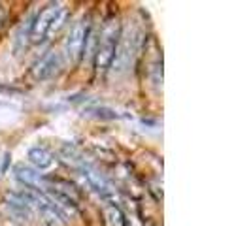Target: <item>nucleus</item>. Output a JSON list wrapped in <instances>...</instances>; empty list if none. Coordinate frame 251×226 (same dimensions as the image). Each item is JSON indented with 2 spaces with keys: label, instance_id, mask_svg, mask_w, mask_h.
<instances>
[{
  "label": "nucleus",
  "instance_id": "obj_1",
  "mask_svg": "<svg viewBox=\"0 0 251 226\" xmlns=\"http://www.w3.org/2000/svg\"><path fill=\"white\" fill-rule=\"evenodd\" d=\"M119 38H121V26L117 21H108V25H104L100 32V40L95 51V66L97 70H108L115 61V53L119 45Z\"/></svg>",
  "mask_w": 251,
  "mask_h": 226
},
{
  "label": "nucleus",
  "instance_id": "obj_2",
  "mask_svg": "<svg viewBox=\"0 0 251 226\" xmlns=\"http://www.w3.org/2000/svg\"><path fill=\"white\" fill-rule=\"evenodd\" d=\"M91 32H93V30H91V21H89V17L79 19V21L70 28V32H68V36H66V42H64V53H66V57H68L70 63H77V61L83 57V49H85V45H87V40Z\"/></svg>",
  "mask_w": 251,
  "mask_h": 226
},
{
  "label": "nucleus",
  "instance_id": "obj_3",
  "mask_svg": "<svg viewBox=\"0 0 251 226\" xmlns=\"http://www.w3.org/2000/svg\"><path fill=\"white\" fill-rule=\"evenodd\" d=\"M61 10H63L61 4H50V6H46L42 12L38 13L36 19L30 23V34H28V38H30L32 44H40L46 38H50L51 25H53L55 17L59 15Z\"/></svg>",
  "mask_w": 251,
  "mask_h": 226
},
{
  "label": "nucleus",
  "instance_id": "obj_4",
  "mask_svg": "<svg viewBox=\"0 0 251 226\" xmlns=\"http://www.w3.org/2000/svg\"><path fill=\"white\" fill-rule=\"evenodd\" d=\"M61 66H63V57H61V53H57V51H48L42 59L36 61L34 68H32V75H34V79L44 81V79H50V77H53V75L57 74V72L61 70Z\"/></svg>",
  "mask_w": 251,
  "mask_h": 226
},
{
  "label": "nucleus",
  "instance_id": "obj_5",
  "mask_svg": "<svg viewBox=\"0 0 251 226\" xmlns=\"http://www.w3.org/2000/svg\"><path fill=\"white\" fill-rule=\"evenodd\" d=\"M15 177H17V181L19 183H23L25 187H28L30 190H44L46 192V188H48V177H44L42 174H38L34 168H30V166H25V164H17L15 166Z\"/></svg>",
  "mask_w": 251,
  "mask_h": 226
},
{
  "label": "nucleus",
  "instance_id": "obj_6",
  "mask_svg": "<svg viewBox=\"0 0 251 226\" xmlns=\"http://www.w3.org/2000/svg\"><path fill=\"white\" fill-rule=\"evenodd\" d=\"M6 205L10 213L19 219V221H28L30 219V203L26 200L25 192H10L6 194Z\"/></svg>",
  "mask_w": 251,
  "mask_h": 226
},
{
  "label": "nucleus",
  "instance_id": "obj_7",
  "mask_svg": "<svg viewBox=\"0 0 251 226\" xmlns=\"http://www.w3.org/2000/svg\"><path fill=\"white\" fill-rule=\"evenodd\" d=\"M81 172H83V177L87 179L89 185L95 188L99 194H102V196H110V194H113L112 183L102 176V174H99L97 170H93V168H89L87 164H83V166H81Z\"/></svg>",
  "mask_w": 251,
  "mask_h": 226
},
{
  "label": "nucleus",
  "instance_id": "obj_8",
  "mask_svg": "<svg viewBox=\"0 0 251 226\" xmlns=\"http://www.w3.org/2000/svg\"><path fill=\"white\" fill-rule=\"evenodd\" d=\"M28 160L36 168V172H40V170H50L51 166H53V162H55V155L48 147L36 145V147H30L28 149Z\"/></svg>",
  "mask_w": 251,
  "mask_h": 226
},
{
  "label": "nucleus",
  "instance_id": "obj_9",
  "mask_svg": "<svg viewBox=\"0 0 251 226\" xmlns=\"http://www.w3.org/2000/svg\"><path fill=\"white\" fill-rule=\"evenodd\" d=\"M106 215H108V223H110L112 226H125L126 225L125 215H123V211H121L117 205H108Z\"/></svg>",
  "mask_w": 251,
  "mask_h": 226
}]
</instances>
